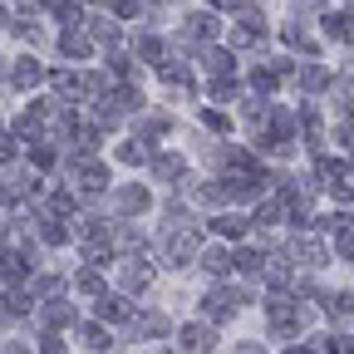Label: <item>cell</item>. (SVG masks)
<instances>
[{"label":"cell","instance_id":"33","mask_svg":"<svg viewBox=\"0 0 354 354\" xmlns=\"http://www.w3.org/2000/svg\"><path fill=\"white\" fill-rule=\"evenodd\" d=\"M325 310H330V315H349L354 300H349V295H325Z\"/></svg>","mask_w":354,"mask_h":354},{"label":"cell","instance_id":"7","mask_svg":"<svg viewBox=\"0 0 354 354\" xmlns=\"http://www.w3.org/2000/svg\"><path fill=\"white\" fill-rule=\"evenodd\" d=\"M59 50H64L69 59H88V55H94V39L79 35V25H74V30H64V35H59Z\"/></svg>","mask_w":354,"mask_h":354},{"label":"cell","instance_id":"48","mask_svg":"<svg viewBox=\"0 0 354 354\" xmlns=\"http://www.w3.org/2000/svg\"><path fill=\"white\" fill-rule=\"evenodd\" d=\"M6 20H10V15H6V6H0V30H6Z\"/></svg>","mask_w":354,"mask_h":354},{"label":"cell","instance_id":"49","mask_svg":"<svg viewBox=\"0 0 354 354\" xmlns=\"http://www.w3.org/2000/svg\"><path fill=\"white\" fill-rule=\"evenodd\" d=\"M212 6H236V0H212Z\"/></svg>","mask_w":354,"mask_h":354},{"label":"cell","instance_id":"36","mask_svg":"<svg viewBox=\"0 0 354 354\" xmlns=\"http://www.w3.org/2000/svg\"><path fill=\"white\" fill-rule=\"evenodd\" d=\"M6 276H30V256H6Z\"/></svg>","mask_w":354,"mask_h":354},{"label":"cell","instance_id":"1","mask_svg":"<svg viewBox=\"0 0 354 354\" xmlns=\"http://www.w3.org/2000/svg\"><path fill=\"white\" fill-rule=\"evenodd\" d=\"M266 320H271V330H276V335H295V330L305 325V310H300L295 300L276 295L271 305H266Z\"/></svg>","mask_w":354,"mask_h":354},{"label":"cell","instance_id":"37","mask_svg":"<svg viewBox=\"0 0 354 354\" xmlns=\"http://www.w3.org/2000/svg\"><path fill=\"white\" fill-rule=\"evenodd\" d=\"M325 349H330V354H354V339H344V335H335V339H330Z\"/></svg>","mask_w":354,"mask_h":354},{"label":"cell","instance_id":"16","mask_svg":"<svg viewBox=\"0 0 354 354\" xmlns=\"http://www.w3.org/2000/svg\"><path fill=\"white\" fill-rule=\"evenodd\" d=\"M325 84H330V69H325V64H305V69H300V88H310V94H320Z\"/></svg>","mask_w":354,"mask_h":354},{"label":"cell","instance_id":"5","mask_svg":"<svg viewBox=\"0 0 354 354\" xmlns=\"http://www.w3.org/2000/svg\"><path fill=\"white\" fill-rule=\"evenodd\" d=\"M113 207H118L123 216H138V212L153 207V197H148V187H118V192H113Z\"/></svg>","mask_w":354,"mask_h":354},{"label":"cell","instance_id":"35","mask_svg":"<svg viewBox=\"0 0 354 354\" xmlns=\"http://www.w3.org/2000/svg\"><path fill=\"white\" fill-rule=\"evenodd\" d=\"M138 55L153 59V64H162V44H158V39H138Z\"/></svg>","mask_w":354,"mask_h":354},{"label":"cell","instance_id":"3","mask_svg":"<svg viewBox=\"0 0 354 354\" xmlns=\"http://www.w3.org/2000/svg\"><path fill=\"white\" fill-rule=\"evenodd\" d=\"M241 300H246V295H236V290H227V286H216V290H207V295H202V310H207L212 320H227Z\"/></svg>","mask_w":354,"mask_h":354},{"label":"cell","instance_id":"11","mask_svg":"<svg viewBox=\"0 0 354 354\" xmlns=\"http://www.w3.org/2000/svg\"><path fill=\"white\" fill-rule=\"evenodd\" d=\"M10 79H15L20 88H30V84H39V79H44V69H39V59L20 55V59H15V69H10Z\"/></svg>","mask_w":354,"mask_h":354},{"label":"cell","instance_id":"25","mask_svg":"<svg viewBox=\"0 0 354 354\" xmlns=\"http://www.w3.org/2000/svg\"><path fill=\"white\" fill-rule=\"evenodd\" d=\"M79 335H84V344H88V349H109V344H113V339H109V330H104V325H84V330H79Z\"/></svg>","mask_w":354,"mask_h":354},{"label":"cell","instance_id":"44","mask_svg":"<svg viewBox=\"0 0 354 354\" xmlns=\"http://www.w3.org/2000/svg\"><path fill=\"white\" fill-rule=\"evenodd\" d=\"M295 10L305 15V10H325V0H295Z\"/></svg>","mask_w":354,"mask_h":354},{"label":"cell","instance_id":"31","mask_svg":"<svg viewBox=\"0 0 354 354\" xmlns=\"http://www.w3.org/2000/svg\"><path fill=\"white\" fill-rule=\"evenodd\" d=\"M39 236H44V241H50V246H59V241H64L69 232L59 227V221H55V216H44V227H39Z\"/></svg>","mask_w":354,"mask_h":354},{"label":"cell","instance_id":"45","mask_svg":"<svg viewBox=\"0 0 354 354\" xmlns=\"http://www.w3.org/2000/svg\"><path fill=\"white\" fill-rule=\"evenodd\" d=\"M344 39L354 44V15H344Z\"/></svg>","mask_w":354,"mask_h":354},{"label":"cell","instance_id":"32","mask_svg":"<svg viewBox=\"0 0 354 354\" xmlns=\"http://www.w3.org/2000/svg\"><path fill=\"white\" fill-rule=\"evenodd\" d=\"M202 123H207L212 133H227V128H232V118H227V113H216V109H207V113H202Z\"/></svg>","mask_w":354,"mask_h":354},{"label":"cell","instance_id":"27","mask_svg":"<svg viewBox=\"0 0 354 354\" xmlns=\"http://www.w3.org/2000/svg\"><path fill=\"white\" fill-rule=\"evenodd\" d=\"M232 10H236V20H241V25H256V30H266V15H261V6H241V0H236Z\"/></svg>","mask_w":354,"mask_h":354},{"label":"cell","instance_id":"12","mask_svg":"<svg viewBox=\"0 0 354 354\" xmlns=\"http://www.w3.org/2000/svg\"><path fill=\"white\" fill-rule=\"evenodd\" d=\"M55 88H59L64 99H79L84 88H88V79H84V74H74V69H59V74H55Z\"/></svg>","mask_w":354,"mask_h":354},{"label":"cell","instance_id":"26","mask_svg":"<svg viewBox=\"0 0 354 354\" xmlns=\"http://www.w3.org/2000/svg\"><path fill=\"white\" fill-rule=\"evenodd\" d=\"M88 39L113 44V39H118V25H109V20H88Z\"/></svg>","mask_w":354,"mask_h":354},{"label":"cell","instance_id":"29","mask_svg":"<svg viewBox=\"0 0 354 354\" xmlns=\"http://www.w3.org/2000/svg\"><path fill=\"white\" fill-rule=\"evenodd\" d=\"M133 325H138V335H167V320L162 315H138Z\"/></svg>","mask_w":354,"mask_h":354},{"label":"cell","instance_id":"28","mask_svg":"<svg viewBox=\"0 0 354 354\" xmlns=\"http://www.w3.org/2000/svg\"><path fill=\"white\" fill-rule=\"evenodd\" d=\"M55 15H59V25H64V30H74V25L84 20V15H79V6H69V0H55Z\"/></svg>","mask_w":354,"mask_h":354},{"label":"cell","instance_id":"18","mask_svg":"<svg viewBox=\"0 0 354 354\" xmlns=\"http://www.w3.org/2000/svg\"><path fill=\"white\" fill-rule=\"evenodd\" d=\"M39 315H44V325H55V330H59V325L74 320V310H69V300H50V305L39 310Z\"/></svg>","mask_w":354,"mask_h":354},{"label":"cell","instance_id":"17","mask_svg":"<svg viewBox=\"0 0 354 354\" xmlns=\"http://www.w3.org/2000/svg\"><path fill=\"white\" fill-rule=\"evenodd\" d=\"M202 266H207L212 276H227V271H232V251H227V246H212V251L202 256Z\"/></svg>","mask_w":354,"mask_h":354},{"label":"cell","instance_id":"20","mask_svg":"<svg viewBox=\"0 0 354 354\" xmlns=\"http://www.w3.org/2000/svg\"><path fill=\"white\" fill-rule=\"evenodd\" d=\"M212 232H216V236H246V221H241L236 212H227V216L212 221Z\"/></svg>","mask_w":354,"mask_h":354},{"label":"cell","instance_id":"47","mask_svg":"<svg viewBox=\"0 0 354 354\" xmlns=\"http://www.w3.org/2000/svg\"><path fill=\"white\" fill-rule=\"evenodd\" d=\"M6 354H30V349H20V344H10V349H6Z\"/></svg>","mask_w":354,"mask_h":354},{"label":"cell","instance_id":"6","mask_svg":"<svg viewBox=\"0 0 354 354\" xmlns=\"http://www.w3.org/2000/svg\"><path fill=\"white\" fill-rule=\"evenodd\" d=\"M123 286H128V290H148V286H153V266H148L143 256H128V266H123Z\"/></svg>","mask_w":354,"mask_h":354},{"label":"cell","instance_id":"2","mask_svg":"<svg viewBox=\"0 0 354 354\" xmlns=\"http://www.w3.org/2000/svg\"><path fill=\"white\" fill-rule=\"evenodd\" d=\"M192 261H197V232H192V227L172 232V236H167V266L183 271V266H192Z\"/></svg>","mask_w":354,"mask_h":354},{"label":"cell","instance_id":"4","mask_svg":"<svg viewBox=\"0 0 354 354\" xmlns=\"http://www.w3.org/2000/svg\"><path fill=\"white\" fill-rule=\"evenodd\" d=\"M172 354H212V330H207V325H183Z\"/></svg>","mask_w":354,"mask_h":354},{"label":"cell","instance_id":"23","mask_svg":"<svg viewBox=\"0 0 354 354\" xmlns=\"http://www.w3.org/2000/svg\"><path fill=\"white\" fill-rule=\"evenodd\" d=\"M162 79H167V84H183V88H192L187 64H177V59H162Z\"/></svg>","mask_w":354,"mask_h":354},{"label":"cell","instance_id":"46","mask_svg":"<svg viewBox=\"0 0 354 354\" xmlns=\"http://www.w3.org/2000/svg\"><path fill=\"white\" fill-rule=\"evenodd\" d=\"M236 354H261V349H256V344H241V349H236Z\"/></svg>","mask_w":354,"mask_h":354},{"label":"cell","instance_id":"34","mask_svg":"<svg viewBox=\"0 0 354 354\" xmlns=\"http://www.w3.org/2000/svg\"><path fill=\"white\" fill-rule=\"evenodd\" d=\"M251 88H256V94H271V88H276V74H271V69H266V74L256 69V74H251Z\"/></svg>","mask_w":354,"mask_h":354},{"label":"cell","instance_id":"19","mask_svg":"<svg viewBox=\"0 0 354 354\" xmlns=\"http://www.w3.org/2000/svg\"><path fill=\"white\" fill-rule=\"evenodd\" d=\"M261 266H266V256H261V251H236V256H232V271L261 276Z\"/></svg>","mask_w":354,"mask_h":354},{"label":"cell","instance_id":"24","mask_svg":"<svg viewBox=\"0 0 354 354\" xmlns=\"http://www.w3.org/2000/svg\"><path fill=\"white\" fill-rule=\"evenodd\" d=\"M286 44H290V50H305V55H315V39H310L300 25H286Z\"/></svg>","mask_w":354,"mask_h":354},{"label":"cell","instance_id":"38","mask_svg":"<svg viewBox=\"0 0 354 354\" xmlns=\"http://www.w3.org/2000/svg\"><path fill=\"white\" fill-rule=\"evenodd\" d=\"M35 162L50 167V162H55V148H50V143H35Z\"/></svg>","mask_w":354,"mask_h":354},{"label":"cell","instance_id":"9","mask_svg":"<svg viewBox=\"0 0 354 354\" xmlns=\"http://www.w3.org/2000/svg\"><path fill=\"white\" fill-rule=\"evenodd\" d=\"M153 177H158V183H177V177H183V158H177V153H158L153 158Z\"/></svg>","mask_w":354,"mask_h":354},{"label":"cell","instance_id":"39","mask_svg":"<svg viewBox=\"0 0 354 354\" xmlns=\"http://www.w3.org/2000/svg\"><path fill=\"white\" fill-rule=\"evenodd\" d=\"M39 354H64V339H59V335H44V344H39Z\"/></svg>","mask_w":354,"mask_h":354},{"label":"cell","instance_id":"8","mask_svg":"<svg viewBox=\"0 0 354 354\" xmlns=\"http://www.w3.org/2000/svg\"><path fill=\"white\" fill-rule=\"evenodd\" d=\"M295 256H300V266H310V271H315V266H325V241H315V236H300L295 241Z\"/></svg>","mask_w":354,"mask_h":354},{"label":"cell","instance_id":"41","mask_svg":"<svg viewBox=\"0 0 354 354\" xmlns=\"http://www.w3.org/2000/svg\"><path fill=\"white\" fill-rule=\"evenodd\" d=\"M325 30H330V39H344V15H330Z\"/></svg>","mask_w":354,"mask_h":354},{"label":"cell","instance_id":"15","mask_svg":"<svg viewBox=\"0 0 354 354\" xmlns=\"http://www.w3.org/2000/svg\"><path fill=\"white\" fill-rule=\"evenodd\" d=\"M227 39H232V50H246V44H261V39H266V30H256V25H241V20H236Z\"/></svg>","mask_w":354,"mask_h":354},{"label":"cell","instance_id":"30","mask_svg":"<svg viewBox=\"0 0 354 354\" xmlns=\"http://www.w3.org/2000/svg\"><path fill=\"white\" fill-rule=\"evenodd\" d=\"M207 64L216 69V74H232L236 64H232V50H207Z\"/></svg>","mask_w":354,"mask_h":354},{"label":"cell","instance_id":"21","mask_svg":"<svg viewBox=\"0 0 354 354\" xmlns=\"http://www.w3.org/2000/svg\"><path fill=\"white\" fill-rule=\"evenodd\" d=\"M79 290H84V295H104V271H99V266L79 271Z\"/></svg>","mask_w":354,"mask_h":354},{"label":"cell","instance_id":"43","mask_svg":"<svg viewBox=\"0 0 354 354\" xmlns=\"http://www.w3.org/2000/svg\"><path fill=\"white\" fill-rule=\"evenodd\" d=\"M10 158H15V143L6 138V133H0V162H10Z\"/></svg>","mask_w":354,"mask_h":354},{"label":"cell","instance_id":"40","mask_svg":"<svg viewBox=\"0 0 354 354\" xmlns=\"http://www.w3.org/2000/svg\"><path fill=\"white\" fill-rule=\"evenodd\" d=\"M138 10H143V0H118V15H123V20H133Z\"/></svg>","mask_w":354,"mask_h":354},{"label":"cell","instance_id":"13","mask_svg":"<svg viewBox=\"0 0 354 354\" xmlns=\"http://www.w3.org/2000/svg\"><path fill=\"white\" fill-rule=\"evenodd\" d=\"M216 35H221V25L212 15H187V39H216Z\"/></svg>","mask_w":354,"mask_h":354},{"label":"cell","instance_id":"10","mask_svg":"<svg viewBox=\"0 0 354 354\" xmlns=\"http://www.w3.org/2000/svg\"><path fill=\"white\" fill-rule=\"evenodd\" d=\"M99 320H133V305L123 295H99Z\"/></svg>","mask_w":354,"mask_h":354},{"label":"cell","instance_id":"22","mask_svg":"<svg viewBox=\"0 0 354 354\" xmlns=\"http://www.w3.org/2000/svg\"><path fill=\"white\" fill-rule=\"evenodd\" d=\"M148 153H153V148H148V138H133V143H123V148H118V162H143Z\"/></svg>","mask_w":354,"mask_h":354},{"label":"cell","instance_id":"42","mask_svg":"<svg viewBox=\"0 0 354 354\" xmlns=\"http://www.w3.org/2000/svg\"><path fill=\"white\" fill-rule=\"evenodd\" d=\"M339 256H349V261H354V232H339Z\"/></svg>","mask_w":354,"mask_h":354},{"label":"cell","instance_id":"14","mask_svg":"<svg viewBox=\"0 0 354 354\" xmlns=\"http://www.w3.org/2000/svg\"><path fill=\"white\" fill-rule=\"evenodd\" d=\"M74 172H79V183H84L88 192H99V187L109 183V172H104L99 162H74Z\"/></svg>","mask_w":354,"mask_h":354}]
</instances>
